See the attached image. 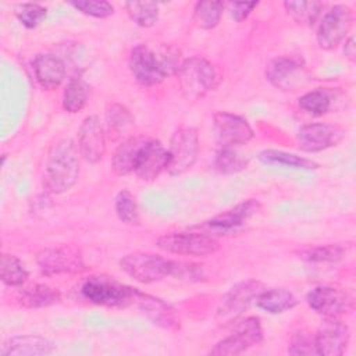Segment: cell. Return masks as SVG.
<instances>
[{
  "mask_svg": "<svg viewBox=\"0 0 356 356\" xmlns=\"http://www.w3.org/2000/svg\"><path fill=\"white\" fill-rule=\"evenodd\" d=\"M89 97V86L82 78H71L64 89L63 95V108L67 113L75 114L81 111Z\"/></svg>",
  "mask_w": 356,
  "mask_h": 356,
  "instance_id": "484cf974",
  "label": "cell"
},
{
  "mask_svg": "<svg viewBox=\"0 0 356 356\" xmlns=\"http://www.w3.org/2000/svg\"><path fill=\"white\" fill-rule=\"evenodd\" d=\"M259 6L257 1H234L228 3V10L234 21L242 22L249 17V14Z\"/></svg>",
  "mask_w": 356,
  "mask_h": 356,
  "instance_id": "60d3db41",
  "label": "cell"
},
{
  "mask_svg": "<svg viewBox=\"0 0 356 356\" xmlns=\"http://www.w3.org/2000/svg\"><path fill=\"white\" fill-rule=\"evenodd\" d=\"M248 165V159L232 147H221L214 157V168L220 174H236L245 170Z\"/></svg>",
  "mask_w": 356,
  "mask_h": 356,
  "instance_id": "d6a6232c",
  "label": "cell"
},
{
  "mask_svg": "<svg viewBox=\"0 0 356 356\" xmlns=\"http://www.w3.org/2000/svg\"><path fill=\"white\" fill-rule=\"evenodd\" d=\"M299 107L312 115H323L331 108V99L325 90L314 89L299 97Z\"/></svg>",
  "mask_w": 356,
  "mask_h": 356,
  "instance_id": "e575fe53",
  "label": "cell"
},
{
  "mask_svg": "<svg viewBox=\"0 0 356 356\" xmlns=\"http://www.w3.org/2000/svg\"><path fill=\"white\" fill-rule=\"evenodd\" d=\"M232 324H234V332L245 338V341L250 346H254L263 341V328L259 317H254V316H249L243 318L239 317Z\"/></svg>",
  "mask_w": 356,
  "mask_h": 356,
  "instance_id": "d590c367",
  "label": "cell"
},
{
  "mask_svg": "<svg viewBox=\"0 0 356 356\" xmlns=\"http://www.w3.org/2000/svg\"><path fill=\"white\" fill-rule=\"evenodd\" d=\"M250 345L242 338L239 334L232 332V335L218 341L213 349H210L209 355L216 356H232V355H241L246 349H249Z\"/></svg>",
  "mask_w": 356,
  "mask_h": 356,
  "instance_id": "74e56055",
  "label": "cell"
},
{
  "mask_svg": "<svg viewBox=\"0 0 356 356\" xmlns=\"http://www.w3.org/2000/svg\"><path fill=\"white\" fill-rule=\"evenodd\" d=\"M156 245L159 249L184 256H209L220 249L218 242L200 231L168 232L157 238Z\"/></svg>",
  "mask_w": 356,
  "mask_h": 356,
  "instance_id": "8992f818",
  "label": "cell"
},
{
  "mask_svg": "<svg viewBox=\"0 0 356 356\" xmlns=\"http://www.w3.org/2000/svg\"><path fill=\"white\" fill-rule=\"evenodd\" d=\"M167 172L181 175L195 164L199 154V134L193 127L178 128L170 140Z\"/></svg>",
  "mask_w": 356,
  "mask_h": 356,
  "instance_id": "52a82bcc",
  "label": "cell"
},
{
  "mask_svg": "<svg viewBox=\"0 0 356 356\" xmlns=\"http://www.w3.org/2000/svg\"><path fill=\"white\" fill-rule=\"evenodd\" d=\"M124 7L131 21L138 26L150 28L159 19V4L156 1H127Z\"/></svg>",
  "mask_w": 356,
  "mask_h": 356,
  "instance_id": "f546056e",
  "label": "cell"
},
{
  "mask_svg": "<svg viewBox=\"0 0 356 356\" xmlns=\"http://www.w3.org/2000/svg\"><path fill=\"white\" fill-rule=\"evenodd\" d=\"M115 213L118 216V218L129 225H138L140 221V216H139V207L136 203L135 196L128 191V189H122L117 193L115 196Z\"/></svg>",
  "mask_w": 356,
  "mask_h": 356,
  "instance_id": "836d02e7",
  "label": "cell"
},
{
  "mask_svg": "<svg viewBox=\"0 0 356 356\" xmlns=\"http://www.w3.org/2000/svg\"><path fill=\"white\" fill-rule=\"evenodd\" d=\"M288 353L291 355H317L314 345V335L307 331L296 332L288 346Z\"/></svg>",
  "mask_w": 356,
  "mask_h": 356,
  "instance_id": "ab89813d",
  "label": "cell"
},
{
  "mask_svg": "<svg viewBox=\"0 0 356 356\" xmlns=\"http://www.w3.org/2000/svg\"><path fill=\"white\" fill-rule=\"evenodd\" d=\"M309 306L324 318H339L353 310V299L345 291L320 285L314 286L306 296Z\"/></svg>",
  "mask_w": 356,
  "mask_h": 356,
  "instance_id": "8fae6325",
  "label": "cell"
},
{
  "mask_svg": "<svg viewBox=\"0 0 356 356\" xmlns=\"http://www.w3.org/2000/svg\"><path fill=\"white\" fill-rule=\"evenodd\" d=\"M78 146L68 138L56 142L44 163L43 184L51 193H63L71 189L79 178Z\"/></svg>",
  "mask_w": 356,
  "mask_h": 356,
  "instance_id": "7a4b0ae2",
  "label": "cell"
},
{
  "mask_svg": "<svg viewBox=\"0 0 356 356\" xmlns=\"http://www.w3.org/2000/svg\"><path fill=\"white\" fill-rule=\"evenodd\" d=\"M264 289L263 282L257 280H246L234 285L221 299L217 310V320L221 324H232L250 306L259 293Z\"/></svg>",
  "mask_w": 356,
  "mask_h": 356,
  "instance_id": "ba28073f",
  "label": "cell"
},
{
  "mask_svg": "<svg viewBox=\"0 0 356 356\" xmlns=\"http://www.w3.org/2000/svg\"><path fill=\"white\" fill-rule=\"evenodd\" d=\"M345 136V131L328 122H312L299 128L296 142L302 152H321L339 143Z\"/></svg>",
  "mask_w": 356,
  "mask_h": 356,
  "instance_id": "4fadbf2b",
  "label": "cell"
},
{
  "mask_svg": "<svg viewBox=\"0 0 356 356\" xmlns=\"http://www.w3.org/2000/svg\"><path fill=\"white\" fill-rule=\"evenodd\" d=\"M216 140L221 147H234L248 143L253 138L250 124L241 115L228 111H218L213 117Z\"/></svg>",
  "mask_w": 356,
  "mask_h": 356,
  "instance_id": "9a60e30c",
  "label": "cell"
},
{
  "mask_svg": "<svg viewBox=\"0 0 356 356\" xmlns=\"http://www.w3.org/2000/svg\"><path fill=\"white\" fill-rule=\"evenodd\" d=\"M134 305L157 327L168 331H177L181 327V318L177 310L160 298L143 293L138 289Z\"/></svg>",
  "mask_w": 356,
  "mask_h": 356,
  "instance_id": "ac0fdd59",
  "label": "cell"
},
{
  "mask_svg": "<svg viewBox=\"0 0 356 356\" xmlns=\"http://www.w3.org/2000/svg\"><path fill=\"white\" fill-rule=\"evenodd\" d=\"M266 78L281 90H295L305 83L307 75L300 58L281 56L267 64Z\"/></svg>",
  "mask_w": 356,
  "mask_h": 356,
  "instance_id": "5bb4252c",
  "label": "cell"
},
{
  "mask_svg": "<svg viewBox=\"0 0 356 356\" xmlns=\"http://www.w3.org/2000/svg\"><path fill=\"white\" fill-rule=\"evenodd\" d=\"M181 64L179 50L172 46H163L154 50L147 44H136L128 58L129 71L142 86L161 83L167 76L177 74Z\"/></svg>",
  "mask_w": 356,
  "mask_h": 356,
  "instance_id": "6da1fadb",
  "label": "cell"
},
{
  "mask_svg": "<svg viewBox=\"0 0 356 356\" xmlns=\"http://www.w3.org/2000/svg\"><path fill=\"white\" fill-rule=\"evenodd\" d=\"M225 3L222 1H197L193 8V22L200 29H213L218 25Z\"/></svg>",
  "mask_w": 356,
  "mask_h": 356,
  "instance_id": "4316f807",
  "label": "cell"
},
{
  "mask_svg": "<svg viewBox=\"0 0 356 356\" xmlns=\"http://www.w3.org/2000/svg\"><path fill=\"white\" fill-rule=\"evenodd\" d=\"M349 342V328L339 318H324L314 334L317 355L341 356Z\"/></svg>",
  "mask_w": 356,
  "mask_h": 356,
  "instance_id": "2e32d148",
  "label": "cell"
},
{
  "mask_svg": "<svg viewBox=\"0 0 356 356\" xmlns=\"http://www.w3.org/2000/svg\"><path fill=\"white\" fill-rule=\"evenodd\" d=\"M259 160L263 164L267 165H284L298 170H317L318 164L310 159L296 156L293 153H286L282 150H274V149H266L259 153Z\"/></svg>",
  "mask_w": 356,
  "mask_h": 356,
  "instance_id": "d4e9b609",
  "label": "cell"
},
{
  "mask_svg": "<svg viewBox=\"0 0 356 356\" xmlns=\"http://www.w3.org/2000/svg\"><path fill=\"white\" fill-rule=\"evenodd\" d=\"M284 7L296 24L312 26L318 19L324 4L320 1H284Z\"/></svg>",
  "mask_w": 356,
  "mask_h": 356,
  "instance_id": "f1b7e54d",
  "label": "cell"
},
{
  "mask_svg": "<svg viewBox=\"0 0 356 356\" xmlns=\"http://www.w3.org/2000/svg\"><path fill=\"white\" fill-rule=\"evenodd\" d=\"M121 270L142 284H152L172 277L175 260L165 259L160 254L134 252L120 260Z\"/></svg>",
  "mask_w": 356,
  "mask_h": 356,
  "instance_id": "5b68a950",
  "label": "cell"
},
{
  "mask_svg": "<svg viewBox=\"0 0 356 356\" xmlns=\"http://www.w3.org/2000/svg\"><path fill=\"white\" fill-rule=\"evenodd\" d=\"M167 149L160 140L150 138L138 157L134 172L142 181H154L163 171L167 170Z\"/></svg>",
  "mask_w": 356,
  "mask_h": 356,
  "instance_id": "d6986e66",
  "label": "cell"
},
{
  "mask_svg": "<svg viewBox=\"0 0 356 356\" xmlns=\"http://www.w3.org/2000/svg\"><path fill=\"white\" fill-rule=\"evenodd\" d=\"M261 209V204L256 199H248L232 209H228L214 217H211L207 221H203L199 225H195L192 229L204 232L211 236V234L217 235H225L229 234L239 227H242L252 216L259 213Z\"/></svg>",
  "mask_w": 356,
  "mask_h": 356,
  "instance_id": "30bf717a",
  "label": "cell"
},
{
  "mask_svg": "<svg viewBox=\"0 0 356 356\" xmlns=\"http://www.w3.org/2000/svg\"><path fill=\"white\" fill-rule=\"evenodd\" d=\"M47 15L46 7L38 3H21L15 7V17L28 29L36 28Z\"/></svg>",
  "mask_w": 356,
  "mask_h": 356,
  "instance_id": "8d00e7d4",
  "label": "cell"
},
{
  "mask_svg": "<svg viewBox=\"0 0 356 356\" xmlns=\"http://www.w3.org/2000/svg\"><path fill=\"white\" fill-rule=\"evenodd\" d=\"M296 303H298V299L295 298V295L285 288H271V289L264 288L256 298L257 307H260L261 310L270 314L284 313L285 310L295 307Z\"/></svg>",
  "mask_w": 356,
  "mask_h": 356,
  "instance_id": "cb8c5ba5",
  "label": "cell"
},
{
  "mask_svg": "<svg viewBox=\"0 0 356 356\" xmlns=\"http://www.w3.org/2000/svg\"><path fill=\"white\" fill-rule=\"evenodd\" d=\"M70 4L82 14L95 18H107L114 14L113 4L104 0H74Z\"/></svg>",
  "mask_w": 356,
  "mask_h": 356,
  "instance_id": "f35d334b",
  "label": "cell"
},
{
  "mask_svg": "<svg viewBox=\"0 0 356 356\" xmlns=\"http://www.w3.org/2000/svg\"><path fill=\"white\" fill-rule=\"evenodd\" d=\"M0 275H1V281L6 285L19 286L25 284L29 273L25 264L17 256L11 253H3L1 263H0Z\"/></svg>",
  "mask_w": 356,
  "mask_h": 356,
  "instance_id": "1f68e13d",
  "label": "cell"
},
{
  "mask_svg": "<svg viewBox=\"0 0 356 356\" xmlns=\"http://www.w3.org/2000/svg\"><path fill=\"white\" fill-rule=\"evenodd\" d=\"M106 125L114 138L127 134V131L134 125V117L131 111L120 103H110L106 108Z\"/></svg>",
  "mask_w": 356,
  "mask_h": 356,
  "instance_id": "4dcf8cb0",
  "label": "cell"
},
{
  "mask_svg": "<svg viewBox=\"0 0 356 356\" xmlns=\"http://www.w3.org/2000/svg\"><path fill=\"white\" fill-rule=\"evenodd\" d=\"M78 150L88 163H99L106 153V136L96 115L86 117L78 129Z\"/></svg>",
  "mask_w": 356,
  "mask_h": 356,
  "instance_id": "e0dca14e",
  "label": "cell"
},
{
  "mask_svg": "<svg viewBox=\"0 0 356 356\" xmlns=\"http://www.w3.org/2000/svg\"><path fill=\"white\" fill-rule=\"evenodd\" d=\"M343 54L349 58V60H355V56H356V44H355V36H349L346 40H345V44H343Z\"/></svg>",
  "mask_w": 356,
  "mask_h": 356,
  "instance_id": "b9f144b4",
  "label": "cell"
},
{
  "mask_svg": "<svg viewBox=\"0 0 356 356\" xmlns=\"http://www.w3.org/2000/svg\"><path fill=\"white\" fill-rule=\"evenodd\" d=\"M352 10L345 4L331 7L323 17L317 28V43L324 50L335 49L348 35L352 26Z\"/></svg>",
  "mask_w": 356,
  "mask_h": 356,
  "instance_id": "7c38bea8",
  "label": "cell"
},
{
  "mask_svg": "<svg viewBox=\"0 0 356 356\" xmlns=\"http://www.w3.org/2000/svg\"><path fill=\"white\" fill-rule=\"evenodd\" d=\"M32 67L36 82L46 90L58 88L65 78V64L54 54H38L33 58Z\"/></svg>",
  "mask_w": 356,
  "mask_h": 356,
  "instance_id": "44dd1931",
  "label": "cell"
},
{
  "mask_svg": "<svg viewBox=\"0 0 356 356\" xmlns=\"http://www.w3.org/2000/svg\"><path fill=\"white\" fill-rule=\"evenodd\" d=\"M35 260L46 275L76 274L86 270L82 254L72 246L44 248L36 253Z\"/></svg>",
  "mask_w": 356,
  "mask_h": 356,
  "instance_id": "9c48e42d",
  "label": "cell"
},
{
  "mask_svg": "<svg viewBox=\"0 0 356 356\" xmlns=\"http://www.w3.org/2000/svg\"><path fill=\"white\" fill-rule=\"evenodd\" d=\"M81 293L88 302L97 306L128 307L135 303L138 289L108 275H92L83 281Z\"/></svg>",
  "mask_w": 356,
  "mask_h": 356,
  "instance_id": "3957f363",
  "label": "cell"
},
{
  "mask_svg": "<svg viewBox=\"0 0 356 356\" xmlns=\"http://www.w3.org/2000/svg\"><path fill=\"white\" fill-rule=\"evenodd\" d=\"M349 249L348 243H327L299 252V257L310 263H332L342 259Z\"/></svg>",
  "mask_w": 356,
  "mask_h": 356,
  "instance_id": "83f0119b",
  "label": "cell"
},
{
  "mask_svg": "<svg viewBox=\"0 0 356 356\" xmlns=\"http://www.w3.org/2000/svg\"><path fill=\"white\" fill-rule=\"evenodd\" d=\"M150 138L146 135L129 136L122 140L111 157V167L117 175H129L135 171L138 157Z\"/></svg>",
  "mask_w": 356,
  "mask_h": 356,
  "instance_id": "7402d4cb",
  "label": "cell"
},
{
  "mask_svg": "<svg viewBox=\"0 0 356 356\" xmlns=\"http://www.w3.org/2000/svg\"><path fill=\"white\" fill-rule=\"evenodd\" d=\"M181 92L188 99H200L216 89L218 74L216 67L204 57L193 56L182 61L177 71Z\"/></svg>",
  "mask_w": 356,
  "mask_h": 356,
  "instance_id": "277c9868",
  "label": "cell"
},
{
  "mask_svg": "<svg viewBox=\"0 0 356 356\" xmlns=\"http://www.w3.org/2000/svg\"><path fill=\"white\" fill-rule=\"evenodd\" d=\"M61 300V293L57 288L44 284H32L19 291L18 302L24 307L40 309L56 305Z\"/></svg>",
  "mask_w": 356,
  "mask_h": 356,
  "instance_id": "603a6c76",
  "label": "cell"
},
{
  "mask_svg": "<svg viewBox=\"0 0 356 356\" xmlns=\"http://www.w3.org/2000/svg\"><path fill=\"white\" fill-rule=\"evenodd\" d=\"M56 345L49 338L32 334H22L10 337L3 342L1 356H39L49 355L54 350Z\"/></svg>",
  "mask_w": 356,
  "mask_h": 356,
  "instance_id": "ffe728a7",
  "label": "cell"
}]
</instances>
